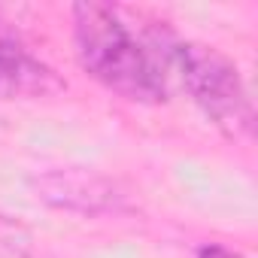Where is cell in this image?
<instances>
[{
    "label": "cell",
    "mask_w": 258,
    "mask_h": 258,
    "mask_svg": "<svg viewBox=\"0 0 258 258\" xmlns=\"http://www.w3.org/2000/svg\"><path fill=\"white\" fill-rule=\"evenodd\" d=\"M67 91V82L31 52L19 28L0 13V100H46Z\"/></svg>",
    "instance_id": "obj_3"
},
{
    "label": "cell",
    "mask_w": 258,
    "mask_h": 258,
    "mask_svg": "<svg viewBox=\"0 0 258 258\" xmlns=\"http://www.w3.org/2000/svg\"><path fill=\"white\" fill-rule=\"evenodd\" d=\"M73 43L82 70L131 103H167L173 43L167 34L134 25L131 10L112 4L73 7Z\"/></svg>",
    "instance_id": "obj_1"
},
{
    "label": "cell",
    "mask_w": 258,
    "mask_h": 258,
    "mask_svg": "<svg viewBox=\"0 0 258 258\" xmlns=\"http://www.w3.org/2000/svg\"><path fill=\"white\" fill-rule=\"evenodd\" d=\"M31 191L37 201H43L52 210L76 213V216H103L118 210L121 195L112 179L82 170V167H61L31 176Z\"/></svg>",
    "instance_id": "obj_4"
},
{
    "label": "cell",
    "mask_w": 258,
    "mask_h": 258,
    "mask_svg": "<svg viewBox=\"0 0 258 258\" xmlns=\"http://www.w3.org/2000/svg\"><path fill=\"white\" fill-rule=\"evenodd\" d=\"M170 61L173 76L191 94L207 121H213L228 140L249 143L255 134V106L240 67L216 46L198 40H176Z\"/></svg>",
    "instance_id": "obj_2"
},
{
    "label": "cell",
    "mask_w": 258,
    "mask_h": 258,
    "mask_svg": "<svg viewBox=\"0 0 258 258\" xmlns=\"http://www.w3.org/2000/svg\"><path fill=\"white\" fill-rule=\"evenodd\" d=\"M198 258H243V255L228 249V246H222V243H204L198 249Z\"/></svg>",
    "instance_id": "obj_5"
}]
</instances>
